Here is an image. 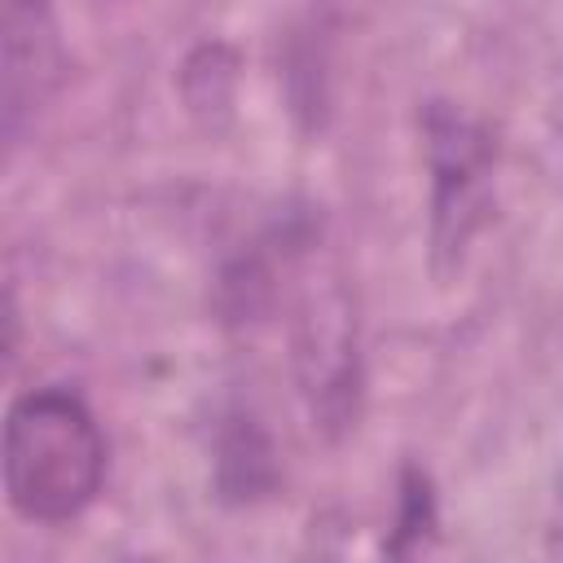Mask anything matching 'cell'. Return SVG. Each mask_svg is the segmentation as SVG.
Returning a JSON list of instances; mask_svg holds the SVG:
<instances>
[{"instance_id":"6da1fadb","label":"cell","mask_w":563,"mask_h":563,"mask_svg":"<svg viewBox=\"0 0 563 563\" xmlns=\"http://www.w3.org/2000/svg\"><path fill=\"white\" fill-rule=\"evenodd\" d=\"M106 479V435L66 387H40L4 413V497L31 523L79 519Z\"/></svg>"},{"instance_id":"7a4b0ae2","label":"cell","mask_w":563,"mask_h":563,"mask_svg":"<svg viewBox=\"0 0 563 563\" xmlns=\"http://www.w3.org/2000/svg\"><path fill=\"white\" fill-rule=\"evenodd\" d=\"M290 365L312 427L343 440L361 418V325L343 268L312 224L290 233Z\"/></svg>"},{"instance_id":"3957f363","label":"cell","mask_w":563,"mask_h":563,"mask_svg":"<svg viewBox=\"0 0 563 563\" xmlns=\"http://www.w3.org/2000/svg\"><path fill=\"white\" fill-rule=\"evenodd\" d=\"M422 136L431 163V246L435 260H457L488 216L497 145L484 123L449 101H431L422 110Z\"/></svg>"},{"instance_id":"277c9868","label":"cell","mask_w":563,"mask_h":563,"mask_svg":"<svg viewBox=\"0 0 563 563\" xmlns=\"http://www.w3.org/2000/svg\"><path fill=\"white\" fill-rule=\"evenodd\" d=\"M66 75L62 31L48 0H4L0 13V136L9 145L40 119Z\"/></svg>"},{"instance_id":"5b68a950","label":"cell","mask_w":563,"mask_h":563,"mask_svg":"<svg viewBox=\"0 0 563 563\" xmlns=\"http://www.w3.org/2000/svg\"><path fill=\"white\" fill-rule=\"evenodd\" d=\"M211 484L224 506H255L277 493L282 466L273 435L251 409H229L216 427V457H211Z\"/></svg>"},{"instance_id":"8992f818","label":"cell","mask_w":563,"mask_h":563,"mask_svg":"<svg viewBox=\"0 0 563 563\" xmlns=\"http://www.w3.org/2000/svg\"><path fill=\"white\" fill-rule=\"evenodd\" d=\"M233 88H238V53L220 40H207L198 44L185 66H180V92H185V106L202 119V123H216V119H229L233 110Z\"/></svg>"},{"instance_id":"52a82bcc","label":"cell","mask_w":563,"mask_h":563,"mask_svg":"<svg viewBox=\"0 0 563 563\" xmlns=\"http://www.w3.org/2000/svg\"><path fill=\"white\" fill-rule=\"evenodd\" d=\"M277 299V273L268 264V255L246 251L238 260H229L216 277V308L229 325H246L260 321Z\"/></svg>"},{"instance_id":"ba28073f","label":"cell","mask_w":563,"mask_h":563,"mask_svg":"<svg viewBox=\"0 0 563 563\" xmlns=\"http://www.w3.org/2000/svg\"><path fill=\"white\" fill-rule=\"evenodd\" d=\"M435 528H440V510H435L431 475L422 466H405L400 471V501H396V528H391L387 554H413V550H422Z\"/></svg>"}]
</instances>
